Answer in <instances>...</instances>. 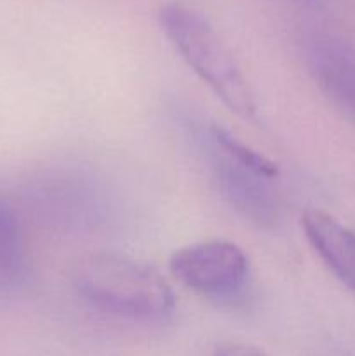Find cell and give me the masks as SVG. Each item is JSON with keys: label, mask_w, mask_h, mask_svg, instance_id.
<instances>
[{"label": "cell", "mask_w": 355, "mask_h": 356, "mask_svg": "<svg viewBox=\"0 0 355 356\" xmlns=\"http://www.w3.org/2000/svg\"><path fill=\"white\" fill-rule=\"evenodd\" d=\"M301 225L320 259L355 292V233L320 209L305 211Z\"/></svg>", "instance_id": "6"}, {"label": "cell", "mask_w": 355, "mask_h": 356, "mask_svg": "<svg viewBox=\"0 0 355 356\" xmlns=\"http://www.w3.org/2000/svg\"><path fill=\"white\" fill-rule=\"evenodd\" d=\"M159 21L178 54L223 104L244 120L256 122L253 90L207 17L184 3H166Z\"/></svg>", "instance_id": "2"}, {"label": "cell", "mask_w": 355, "mask_h": 356, "mask_svg": "<svg viewBox=\"0 0 355 356\" xmlns=\"http://www.w3.org/2000/svg\"><path fill=\"white\" fill-rule=\"evenodd\" d=\"M205 149L219 190L228 204L258 228H277L282 219V207L278 195L271 188L274 179L260 176L212 146L205 145Z\"/></svg>", "instance_id": "4"}, {"label": "cell", "mask_w": 355, "mask_h": 356, "mask_svg": "<svg viewBox=\"0 0 355 356\" xmlns=\"http://www.w3.org/2000/svg\"><path fill=\"white\" fill-rule=\"evenodd\" d=\"M306 58L320 90L355 118V47L336 37H317L310 42Z\"/></svg>", "instance_id": "5"}, {"label": "cell", "mask_w": 355, "mask_h": 356, "mask_svg": "<svg viewBox=\"0 0 355 356\" xmlns=\"http://www.w3.org/2000/svg\"><path fill=\"white\" fill-rule=\"evenodd\" d=\"M214 356H267L260 348L246 343H223L219 344Z\"/></svg>", "instance_id": "8"}, {"label": "cell", "mask_w": 355, "mask_h": 356, "mask_svg": "<svg viewBox=\"0 0 355 356\" xmlns=\"http://www.w3.org/2000/svg\"><path fill=\"white\" fill-rule=\"evenodd\" d=\"M171 273L183 285L209 298H232L249 277V259L237 243L207 240L176 250Z\"/></svg>", "instance_id": "3"}, {"label": "cell", "mask_w": 355, "mask_h": 356, "mask_svg": "<svg viewBox=\"0 0 355 356\" xmlns=\"http://www.w3.org/2000/svg\"><path fill=\"white\" fill-rule=\"evenodd\" d=\"M26 271L23 228L10 205L0 202V289L17 285Z\"/></svg>", "instance_id": "7"}, {"label": "cell", "mask_w": 355, "mask_h": 356, "mask_svg": "<svg viewBox=\"0 0 355 356\" xmlns=\"http://www.w3.org/2000/svg\"><path fill=\"white\" fill-rule=\"evenodd\" d=\"M73 284L84 301L113 315L152 320L174 309L173 289L159 270L122 254L84 257L75 268Z\"/></svg>", "instance_id": "1"}]
</instances>
